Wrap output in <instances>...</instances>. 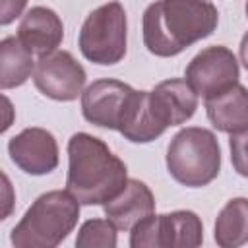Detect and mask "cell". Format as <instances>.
I'll return each mask as SVG.
<instances>
[{"mask_svg": "<svg viewBox=\"0 0 248 248\" xmlns=\"http://www.w3.org/2000/svg\"><path fill=\"white\" fill-rule=\"evenodd\" d=\"M33 54L17 37H6L0 43V87L12 89L23 85L35 72Z\"/></svg>", "mask_w": 248, "mask_h": 248, "instance_id": "16", "label": "cell"}, {"mask_svg": "<svg viewBox=\"0 0 248 248\" xmlns=\"http://www.w3.org/2000/svg\"><path fill=\"white\" fill-rule=\"evenodd\" d=\"M238 76L240 70L232 50L223 45H213L190 60L184 79L198 97L209 101L234 87L238 83Z\"/></svg>", "mask_w": 248, "mask_h": 248, "instance_id": "7", "label": "cell"}, {"mask_svg": "<svg viewBox=\"0 0 248 248\" xmlns=\"http://www.w3.org/2000/svg\"><path fill=\"white\" fill-rule=\"evenodd\" d=\"M10 159L27 174L43 176L58 167V143L45 128H25L8 143Z\"/></svg>", "mask_w": 248, "mask_h": 248, "instance_id": "10", "label": "cell"}, {"mask_svg": "<svg viewBox=\"0 0 248 248\" xmlns=\"http://www.w3.org/2000/svg\"><path fill=\"white\" fill-rule=\"evenodd\" d=\"M229 145H231V161L234 170L240 176L248 178V128L231 134Z\"/></svg>", "mask_w": 248, "mask_h": 248, "instance_id": "19", "label": "cell"}, {"mask_svg": "<svg viewBox=\"0 0 248 248\" xmlns=\"http://www.w3.org/2000/svg\"><path fill=\"white\" fill-rule=\"evenodd\" d=\"M219 23L207 0H157L143 12V45L155 56H176L209 37Z\"/></svg>", "mask_w": 248, "mask_h": 248, "instance_id": "1", "label": "cell"}, {"mask_svg": "<svg viewBox=\"0 0 248 248\" xmlns=\"http://www.w3.org/2000/svg\"><path fill=\"white\" fill-rule=\"evenodd\" d=\"M203 240V225L194 211L178 209L149 215L130 231L132 248H196Z\"/></svg>", "mask_w": 248, "mask_h": 248, "instance_id": "6", "label": "cell"}, {"mask_svg": "<svg viewBox=\"0 0 248 248\" xmlns=\"http://www.w3.org/2000/svg\"><path fill=\"white\" fill-rule=\"evenodd\" d=\"M207 118L219 132L234 134L248 128V89L240 83L205 101Z\"/></svg>", "mask_w": 248, "mask_h": 248, "instance_id": "14", "label": "cell"}, {"mask_svg": "<svg viewBox=\"0 0 248 248\" xmlns=\"http://www.w3.org/2000/svg\"><path fill=\"white\" fill-rule=\"evenodd\" d=\"M27 0H2V8H0V23L8 25L12 23L16 17L21 16V12L25 10Z\"/></svg>", "mask_w": 248, "mask_h": 248, "instance_id": "20", "label": "cell"}, {"mask_svg": "<svg viewBox=\"0 0 248 248\" xmlns=\"http://www.w3.org/2000/svg\"><path fill=\"white\" fill-rule=\"evenodd\" d=\"M116 227L108 219H89L85 221L76 238L79 248H114L116 246Z\"/></svg>", "mask_w": 248, "mask_h": 248, "instance_id": "18", "label": "cell"}, {"mask_svg": "<svg viewBox=\"0 0 248 248\" xmlns=\"http://www.w3.org/2000/svg\"><path fill=\"white\" fill-rule=\"evenodd\" d=\"M167 170L182 186L202 188L221 170V147L211 130L188 126L180 130L167 149Z\"/></svg>", "mask_w": 248, "mask_h": 248, "instance_id": "4", "label": "cell"}, {"mask_svg": "<svg viewBox=\"0 0 248 248\" xmlns=\"http://www.w3.org/2000/svg\"><path fill=\"white\" fill-rule=\"evenodd\" d=\"M246 17H248V0H246Z\"/></svg>", "mask_w": 248, "mask_h": 248, "instance_id": "24", "label": "cell"}, {"mask_svg": "<svg viewBox=\"0 0 248 248\" xmlns=\"http://www.w3.org/2000/svg\"><path fill=\"white\" fill-rule=\"evenodd\" d=\"M79 205L68 190H52L39 196L14 227L12 244L16 248L58 246L78 225Z\"/></svg>", "mask_w": 248, "mask_h": 248, "instance_id": "3", "label": "cell"}, {"mask_svg": "<svg viewBox=\"0 0 248 248\" xmlns=\"http://www.w3.org/2000/svg\"><path fill=\"white\" fill-rule=\"evenodd\" d=\"M240 60H242V64L246 66V70H248V33L242 37V41H240Z\"/></svg>", "mask_w": 248, "mask_h": 248, "instance_id": "22", "label": "cell"}, {"mask_svg": "<svg viewBox=\"0 0 248 248\" xmlns=\"http://www.w3.org/2000/svg\"><path fill=\"white\" fill-rule=\"evenodd\" d=\"M87 74L83 66L68 52L54 50L39 56L33 72L35 87L48 99L54 101H74L83 93Z\"/></svg>", "mask_w": 248, "mask_h": 248, "instance_id": "8", "label": "cell"}, {"mask_svg": "<svg viewBox=\"0 0 248 248\" xmlns=\"http://www.w3.org/2000/svg\"><path fill=\"white\" fill-rule=\"evenodd\" d=\"M4 108H6V120H4V126H2V130L6 132V130L10 128V124H12V118H10V114H12V105H10L8 97H4Z\"/></svg>", "mask_w": 248, "mask_h": 248, "instance_id": "23", "label": "cell"}, {"mask_svg": "<svg viewBox=\"0 0 248 248\" xmlns=\"http://www.w3.org/2000/svg\"><path fill=\"white\" fill-rule=\"evenodd\" d=\"M136 89L118 79H97L81 93L83 118L99 128L120 130Z\"/></svg>", "mask_w": 248, "mask_h": 248, "instance_id": "9", "label": "cell"}, {"mask_svg": "<svg viewBox=\"0 0 248 248\" xmlns=\"http://www.w3.org/2000/svg\"><path fill=\"white\" fill-rule=\"evenodd\" d=\"M213 236L223 248H236L248 242V198H232L225 203L217 215Z\"/></svg>", "mask_w": 248, "mask_h": 248, "instance_id": "17", "label": "cell"}, {"mask_svg": "<svg viewBox=\"0 0 248 248\" xmlns=\"http://www.w3.org/2000/svg\"><path fill=\"white\" fill-rule=\"evenodd\" d=\"M165 130L167 126L157 116L149 99V91H136L134 101L118 132L132 143H147L159 138Z\"/></svg>", "mask_w": 248, "mask_h": 248, "instance_id": "15", "label": "cell"}, {"mask_svg": "<svg viewBox=\"0 0 248 248\" xmlns=\"http://www.w3.org/2000/svg\"><path fill=\"white\" fill-rule=\"evenodd\" d=\"M17 39L21 45L37 56L58 50V45L64 39V25L58 14L45 6L31 8L19 21Z\"/></svg>", "mask_w": 248, "mask_h": 248, "instance_id": "11", "label": "cell"}, {"mask_svg": "<svg viewBox=\"0 0 248 248\" xmlns=\"http://www.w3.org/2000/svg\"><path fill=\"white\" fill-rule=\"evenodd\" d=\"M105 215L120 231H132L141 219L155 211V198L141 180L128 178L126 186L105 205Z\"/></svg>", "mask_w": 248, "mask_h": 248, "instance_id": "12", "label": "cell"}, {"mask_svg": "<svg viewBox=\"0 0 248 248\" xmlns=\"http://www.w3.org/2000/svg\"><path fill=\"white\" fill-rule=\"evenodd\" d=\"M149 99L167 128L184 124L198 108V95L186 79H165L157 83L155 89L149 91Z\"/></svg>", "mask_w": 248, "mask_h": 248, "instance_id": "13", "label": "cell"}, {"mask_svg": "<svg viewBox=\"0 0 248 248\" xmlns=\"http://www.w3.org/2000/svg\"><path fill=\"white\" fill-rule=\"evenodd\" d=\"M2 182H4V211H2V219H6L10 215V209H12V186H10V180L8 176L2 172Z\"/></svg>", "mask_w": 248, "mask_h": 248, "instance_id": "21", "label": "cell"}, {"mask_svg": "<svg viewBox=\"0 0 248 248\" xmlns=\"http://www.w3.org/2000/svg\"><path fill=\"white\" fill-rule=\"evenodd\" d=\"M126 39V12L120 2H108L85 17L79 31V50L93 64L112 66L124 58Z\"/></svg>", "mask_w": 248, "mask_h": 248, "instance_id": "5", "label": "cell"}, {"mask_svg": "<svg viewBox=\"0 0 248 248\" xmlns=\"http://www.w3.org/2000/svg\"><path fill=\"white\" fill-rule=\"evenodd\" d=\"M128 182V169L108 145L85 132L68 141L66 190L81 205H105Z\"/></svg>", "mask_w": 248, "mask_h": 248, "instance_id": "2", "label": "cell"}]
</instances>
